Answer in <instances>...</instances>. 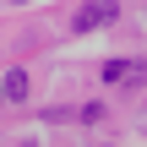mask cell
Wrapping results in <instances>:
<instances>
[{
	"mask_svg": "<svg viewBox=\"0 0 147 147\" xmlns=\"http://www.w3.org/2000/svg\"><path fill=\"white\" fill-rule=\"evenodd\" d=\"M115 16H120V5H115V0H93V5H82V11H76V33H93V27H109Z\"/></svg>",
	"mask_w": 147,
	"mask_h": 147,
	"instance_id": "obj_1",
	"label": "cell"
},
{
	"mask_svg": "<svg viewBox=\"0 0 147 147\" xmlns=\"http://www.w3.org/2000/svg\"><path fill=\"white\" fill-rule=\"evenodd\" d=\"M136 71H142L136 60H109V65H104V82H109V87H120V82H131Z\"/></svg>",
	"mask_w": 147,
	"mask_h": 147,
	"instance_id": "obj_2",
	"label": "cell"
},
{
	"mask_svg": "<svg viewBox=\"0 0 147 147\" xmlns=\"http://www.w3.org/2000/svg\"><path fill=\"white\" fill-rule=\"evenodd\" d=\"M0 93H5V104H22V98H27V71H11V76H0Z\"/></svg>",
	"mask_w": 147,
	"mask_h": 147,
	"instance_id": "obj_3",
	"label": "cell"
},
{
	"mask_svg": "<svg viewBox=\"0 0 147 147\" xmlns=\"http://www.w3.org/2000/svg\"><path fill=\"white\" fill-rule=\"evenodd\" d=\"M11 5H22V0H11Z\"/></svg>",
	"mask_w": 147,
	"mask_h": 147,
	"instance_id": "obj_4",
	"label": "cell"
},
{
	"mask_svg": "<svg viewBox=\"0 0 147 147\" xmlns=\"http://www.w3.org/2000/svg\"><path fill=\"white\" fill-rule=\"evenodd\" d=\"M0 104H5V93H0Z\"/></svg>",
	"mask_w": 147,
	"mask_h": 147,
	"instance_id": "obj_5",
	"label": "cell"
}]
</instances>
